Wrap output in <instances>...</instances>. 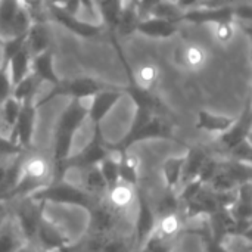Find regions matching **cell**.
Returning <instances> with one entry per match:
<instances>
[{
  "label": "cell",
  "mask_w": 252,
  "mask_h": 252,
  "mask_svg": "<svg viewBox=\"0 0 252 252\" xmlns=\"http://www.w3.org/2000/svg\"><path fill=\"white\" fill-rule=\"evenodd\" d=\"M124 87H111L96 93L89 103L87 120L93 124V127L99 126L102 120L109 114V111L118 103V100L124 96Z\"/></svg>",
  "instance_id": "13"
},
{
  "label": "cell",
  "mask_w": 252,
  "mask_h": 252,
  "mask_svg": "<svg viewBox=\"0 0 252 252\" xmlns=\"http://www.w3.org/2000/svg\"><path fill=\"white\" fill-rule=\"evenodd\" d=\"M183 162H185V157H176V158L165 159V162L161 167V176H162L165 189L176 190V188L180 185Z\"/></svg>",
  "instance_id": "29"
},
{
  "label": "cell",
  "mask_w": 252,
  "mask_h": 252,
  "mask_svg": "<svg viewBox=\"0 0 252 252\" xmlns=\"http://www.w3.org/2000/svg\"><path fill=\"white\" fill-rule=\"evenodd\" d=\"M109 148H111V151H109L108 157L97 165L108 188H111L120 182V158H121V152L115 151L112 146H109Z\"/></svg>",
  "instance_id": "30"
},
{
  "label": "cell",
  "mask_w": 252,
  "mask_h": 252,
  "mask_svg": "<svg viewBox=\"0 0 252 252\" xmlns=\"http://www.w3.org/2000/svg\"><path fill=\"white\" fill-rule=\"evenodd\" d=\"M173 1H174V0H173Z\"/></svg>",
  "instance_id": "43"
},
{
  "label": "cell",
  "mask_w": 252,
  "mask_h": 252,
  "mask_svg": "<svg viewBox=\"0 0 252 252\" xmlns=\"http://www.w3.org/2000/svg\"><path fill=\"white\" fill-rule=\"evenodd\" d=\"M52 182H55V165L52 155L27 149L21 154L16 182L4 198V202L27 198Z\"/></svg>",
  "instance_id": "1"
},
{
  "label": "cell",
  "mask_w": 252,
  "mask_h": 252,
  "mask_svg": "<svg viewBox=\"0 0 252 252\" xmlns=\"http://www.w3.org/2000/svg\"><path fill=\"white\" fill-rule=\"evenodd\" d=\"M37 109L38 108L35 106V99L24 100L21 105V111H19V115L16 118V123L12 127L10 134H9L10 140L15 142L24 151L31 149Z\"/></svg>",
  "instance_id": "9"
},
{
  "label": "cell",
  "mask_w": 252,
  "mask_h": 252,
  "mask_svg": "<svg viewBox=\"0 0 252 252\" xmlns=\"http://www.w3.org/2000/svg\"><path fill=\"white\" fill-rule=\"evenodd\" d=\"M235 35V28H233V22H223V24H217L216 25V38L226 44L229 43Z\"/></svg>",
  "instance_id": "35"
},
{
  "label": "cell",
  "mask_w": 252,
  "mask_h": 252,
  "mask_svg": "<svg viewBox=\"0 0 252 252\" xmlns=\"http://www.w3.org/2000/svg\"><path fill=\"white\" fill-rule=\"evenodd\" d=\"M109 151H111V148L105 143L102 133H100V127L96 126L93 130L92 140L75 157H69L65 161V165H63L65 173L71 168L83 170V168H89V167H96L108 157Z\"/></svg>",
  "instance_id": "7"
},
{
  "label": "cell",
  "mask_w": 252,
  "mask_h": 252,
  "mask_svg": "<svg viewBox=\"0 0 252 252\" xmlns=\"http://www.w3.org/2000/svg\"><path fill=\"white\" fill-rule=\"evenodd\" d=\"M252 16V6L247 3L226 4V6H196L185 10L180 22L186 21L195 25L201 24H223L233 22V19H241L250 22Z\"/></svg>",
  "instance_id": "3"
},
{
  "label": "cell",
  "mask_w": 252,
  "mask_h": 252,
  "mask_svg": "<svg viewBox=\"0 0 252 252\" xmlns=\"http://www.w3.org/2000/svg\"><path fill=\"white\" fill-rule=\"evenodd\" d=\"M31 59L32 55L30 53V50L27 49V46H24L19 52H16L10 61L7 62V72L12 81V86H16L21 80H24L30 71H31Z\"/></svg>",
  "instance_id": "23"
},
{
  "label": "cell",
  "mask_w": 252,
  "mask_h": 252,
  "mask_svg": "<svg viewBox=\"0 0 252 252\" xmlns=\"http://www.w3.org/2000/svg\"><path fill=\"white\" fill-rule=\"evenodd\" d=\"M27 198L41 204L53 202V204H63V205H78L86 208H90L97 201L93 196H90L86 190H83L80 186L65 179L52 182L50 185L38 189L37 192L31 193Z\"/></svg>",
  "instance_id": "4"
},
{
  "label": "cell",
  "mask_w": 252,
  "mask_h": 252,
  "mask_svg": "<svg viewBox=\"0 0 252 252\" xmlns=\"http://www.w3.org/2000/svg\"><path fill=\"white\" fill-rule=\"evenodd\" d=\"M43 208L44 204L32 201L30 198H24V202L15 210V223L27 242H34L35 232L38 227V223L43 217Z\"/></svg>",
  "instance_id": "11"
},
{
  "label": "cell",
  "mask_w": 252,
  "mask_h": 252,
  "mask_svg": "<svg viewBox=\"0 0 252 252\" xmlns=\"http://www.w3.org/2000/svg\"><path fill=\"white\" fill-rule=\"evenodd\" d=\"M0 68H1V50H0Z\"/></svg>",
  "instance_id": "41"
},
{
  "label": "cell",
  "mask_w": 252,
  "mask_h": 252,
  "mask_svg": "<svg viewBox=\"0 0 252 252\" xmlns=\"http://www.w3.org/2000/svg\"><path fill=\"white\" fill-rule=\"evenodd\" d=\"M49 7H50V16L58 24H61L68 31H71L72 34H75V35H78L81 38H94V37H99V35H102V32L105 30L103 24H94V22L81 21L80 18H77V15L68 13L61 6L49 4Z\"/></svg>",
  "instance_id": "12"
},
{
  "label": "cell",
  "mask_w": 252,
  "mask_h": 252,
  "mask_svg": "<svg viewBox=\"0 0 252 252\" xmlns=\"http://www.w3.org/2000/svg\"><path fill=\"white\" fill-rule=\"evenodd\" d=\"M25 46L32 56L52 49V32L49 25L43 21H32L25 35Z\"/></svg>",
  "instance_id": "19"
},
{
  "label": "cell",
  "mask_w": 252,
  "mask_h": 252,
  "mask_svg": "<svg viewBox=\"0 0 252 252\" xmlns=\"http://www.w3.org/2000/svg\"><path fill=\"white\" fill-rule=\"evenodd\" d=\"M21 102L16 100L13 96L7 97L1 105H0V112H1V118H3V123H4V127L7 130V133L10 134V130L12 127L15 126L16 123V118L19 115V111H21Z\"/></svg>",
  "instance_id": "32"
},
{
  "label": "cell",
  "mask_w": 252,
  "mask_h": 252,
  "mask_svg": "<svg viewBox=\"0 0 252 252\" xmlns=\"http://www.w3.org/2000/svg\"><path fill=\"white\" fill-rule=\"evenodd\" d=\"M173 136V126L165 120L164 115H154L145 126H142L134 133H127V136L115 146H112L118 152L130 151V148L134 143L149 140V139H158V137H171Z\"/></svg>",
  "instance_id": "8"
},
{
  "label": "cell",
  "mask_w": 252,
  "mask_h": 252,
  "mask_svg": "<svg viewBox=\"0 0 252 252\" xmlns=\"http://www.w3.org/2000/svg\"><path fill=\"white\" fill-rule=\"evenodd\" d=\"M137 216L133 221V251L139 250L155 229L157 216L151 201L137 190Z\"/></svg>",
  "instance_id": "10"
},
{
  "label": "cell",
  "mask_w": 252,
  "mask_h": 252,
  "mask_svg": "<svg viewBox=\"0 0 252 252\" xmlns=\"http://www.w3.org/2000/svg\"><path fill=\"white\" fill-rule=\"evenodd\" d=\"M38 87H40V83L35 80V77L32 74H28L24 80H21L16 86H13L12 96L22 103L24 100L35 99Z\"/></svg>",
  "instance_id": "31"
},
{
  "label": "cell",
  "mask_w": 252,
  "mask_h": 252,
  "mask_svg": "<svg viewBox=\"0 0 252 252\" xmlns=\"http://www.w3.org/2000/svg\"><path fill=\"white\" fill-rule=\"evenodd\" d=\"M32 244H35V247L41 252H56L65 248L71 242L58 226L46 220L43 216L38 223Z\"/></svg>",
  "instance_id": "15"
},
{
  "label": "cell",
  "mask_w": 252,
  "mask_h": 252,
  "mask_svg": "<svg viewBox=\"0 0 252 252\" xmlns=\"http://www.w3.org/2000/svg\"><path fill=\"white\" fill-rule=\"evenodd\" d=\"M251 124H252V111L251 103L248 102L245 106V111L242 112V115L239 118L235 120L233 126L224 131L223 134L217 136L216 143H219V148L224 151V154H227L230 149H233L235 146H238L239 143H242L244 140L250 139V133H251Z\"/></svg>",
  "instance_id": "14"
},
{
  "label": "cell",
  "mask_w": 252,
  "mask_h": 252,
  "mask_svg": "<svg viewBox=\"0 0 252 252\" xmlns=\"http://www.w3.org/2000/svg\"><path fill=\"white\" fill-rule=\"evenodd\" d=\"M53 59L55 58H53V50L52 49L32 56L30 74H32L40 84L41 83H49L50 86H56L61 81V78L58 77V74L55 71Z\"/></svg>",
  "instance_id": "18"
},
{
  "label": "cell",
  "mask_w": 252,
  "mask_h": 252,
  "mask_svg": "<svg viewBox=\"0 0 252 252\" xmlns=\"http://www.w3.org/2000/svg\"><path fill=\"white\" fill-rule=\"evenodd\" d=\"M0 134L9 136V133H7V130H6V127H4V123H3V118H1V112H0Z\"/></svg>",
  "instance_id": "39"
},
{
  "label": "cell",
  "mask_w": 252,
  "mask_h": 252,
  "mask_svg": "<svg viewBox=\"0 0 252 252\" xmlns=\"http://www.w3.org/2000/svg\"><path fill=\"white\" fill-rule=\"evenodd\" d=\"M12 81L6 68H0V105L12 96Z\"/></svg>",
  "instance_id": "36"
},
{
  "label": "cell",
  "mask_w": 252,
  "mask_h": 252,
  "mask_svg": "<svg viewBox=\"0 0 252 252\" xmlns=\"http://www.w3.org/2000/svg\"><path fill=\"white\" fill-rule=\"evenodd\" d=\"M87 112H89V105L86 103V100L71 99V102L59 117L55 131L53 152H52V159L55 165V182L62 180L66 174L63 165L69 157L75 133L87 120Z\"/></svg>",
  "instance_id": "2"
},
{
  "label": "cell",
  "mask_w": 252,
  "mask_h": 252,
  "mask_svg": "<svg viewBox=\"0 0 252 252\" xmlns=\"http://www.w3.org/2000/svg\"><path fill=\"white\" fill-rule=\"evenodd\" d=\"M24 238L12 219H4L0 226V252H16L21 247Z\"/></svg>",
  "instance_id": "25"
},
{
  "label": "cell",
  "mask_w": 252,
  "mask_h": 252,
  "mask_svg": "<svg viewBox=\"0 0 252 252\" xmlns=\"http://www.w3.org/2000/svg\"><path fill=\"white\" fill-rule=\"evenodd\" d=\"M179 31V22L168 21L157 16L142 18L137 25V32L149 37V38H170Z\"/></svg>",
  "instance_id": "17"
},
{
  "label": "cell",
  "mask_w": 252,
  "mask_h": 252,
  "mask_svg": "<svg viewBox=\"0 0 252 252\" xmlns=\"http://www.w3.org/2000/svg\"><path fill=\"white\" fill-rule=\"evenodd\" d=\"M114 87L109 83H105L94 77H77L71 80H61L56 86H52L50 92L41 97L40 100H35V106L40 108L46 103H49L52 99H56L59 96H66L71 99L78 100H87L92 99L96 93Z\"/></svg>",
  "instance_id": "5"
},
{
  "label": "cell",
  "mask_w": 252,
  "mask_h": 252,
  "mask_svg": "<svg viewBox=\"0 0 252 252\" xmlns=\"http://www.w3.org/2000/svg\"><path fill=\"white\" fill-rule=\"evenodd\" d=\"M176 59H177L179 65L196 71V69H201L207 63L208 55L202 47H199L196 44H190V46L179 49L176 52Z\"/></svg>",
  "instance_id": "27"
},
{
  "label": "cell",
  "mask_w": 252,
  "mask_h": 252,
  "mask_svg": "<svg viewBox=\"0 0 252 252\" xmlns=\"http://www.w3.org/2000/svg\"><path fill=\"white\" fill-rule=\"evenodd\" d=\"M0 211H1V202H0Z\"/></svg>",
  "instance_id": "42"
},
{
  "label": "cell",
  "mask_w": 252,
  "mask_h": 252,
  "mask_svg": "<svg viewBox=\"0 0 252 252\" xmlns=\"http://www.w3.org/2000/svg\"><path fill=\"white\" fill-rule=\"evenodd\" d=\"M182 15H183V10L173 0H161L154 7V10L151 12L149 16H157V18H162V19H168V21L180 22Z\"/></svg>",
  "instance_id": "33"
},
{
  "label": "cell",
  "mask_w": 252,
  "mask_h": 252,
  "mask_svg": "<svg viewBox=\"0 0 252 252\" xmlns=\"http://www.w3.org/2000/svg\"><path fill=\"white\" fill-rule=\"evenodd\" d=\"M235 120L236 118L213 114L210 111H199L198 120H196V128L211 133V134H216V136H220L233 126Z\"/></svg>",
  "instance_id": "22"
},
{
  "label": "cell",
  "mask_w": 252,
  "mask_h": 252,
  "mask_svg": "<svg viewBox=\"0 0 252 252\" xmlns=\"http://www.w3.org/2000/svg\"><path fill=\"white\" fill-rule=\"evenodd\" d=\"M123 7L124 0H97V9L102 18V24L111 31V34H114Z\"/></svg>",
  "instance_id": "28"
},
{
  "label": "cell",
  "mask_w": 252,
  "mask_h": 252,
  "mask_svg": "<svg viewBox=\"0 0 252 252\" xmlns=\"http://www.w3.org/2000/svg\"><path fill=\"white\" fill-rule=\"evenodd\" d=\"M161 0H136V7L140 15V18H146L151 15L154 7L159 3Z\"/></svg>",
  "instance_id": "37"
},
{
  "label": "cell",
  "mask_w": 252,
  "mask_h": 252,
  "mask_svg": "<svg viewBox=\"0 0 252 252\" xmlns=\"http://www.w3.org/2000/svg\"><path fill=\"white\" fill-rule=\"evenodd\" d=\"M140 15L136 7V0L130 1L128 4H124L121 15L118 18L117 27L114 30V34H118L120 37H128L133 32L137 31V25L140 22Z\"/></svg>",
  "instance_id": "26"
},
{
  "label": "cell",
  "mask_w": 252,
  "mask_h": 252,
  "mask_svg": "<svg viewBox=\"0 0 252 252\" xmlns=\"http://www.w3.org/2000/svg\"><path fill=\"white\" fill-rule=\"evenodd\" d=\"M103 199L115 211L130 216V210L137 202V188L124 182H118L108 188Z\"/></svg>",
  "instance_id": "16"
},
{
  "label": "cell",
  "mask_w": 252,
  "mask_h": 252,
  "mask_svg": "<svg viewBox=\"0 0 252 252\" xmlns=\"http://www.w3.org/2000/svg\"><path fill=\"white\" fill-rule=\"evenodd\" d=\"M31 22V13L21 0H0V41L25 35Z\"/></svg>",
  "instance_id": "6"
},
{
  "label": "cell",
  "mask_w": 252,
  "mask_h": 252,
  "mask_svg": "<svg viewBox=\"0 0 252 252\" xmlns=\"http://www.w3.org/2000/svg\"><path fill=\"white\" fill-rule=\"evenodd\" d=\"M80 7H86L93 16H96V4L94 0H80Z\"/></svg>",
  "instance_id": "38"
},
{
  "label": "cell",
  "mask_w": 252,
  "mask_h": 252,
  "mask_svg": "<svg viewBox=\"0 0 252 252\" xmlns=\"http://www.w3.org/2000/svg\"><path fill=\"white\" fill-rule=\"evenodd\" d=\"M140 167V158L136 154L130 151L123 152L120 158V182L137 186L139 180L142 179Z\"/></svg>",
  "instance_id": "24"
},
{
  "label": "cell",
  "mask_w": 252,
  "mask_h": 252,
  "mask_svg": "<svg viewBox=\"0 0 252 252\" xmlns=\"http://www.w3.org/2000/svg\"><path fill=\"white\" fill-rule=\"evenodd\" d=\"M21 152H24V149H21L15 142H12L9 136L0 134V164L19 155Z\"/></svg>",
  "instance_id": "34"
},
{
  "label": "cell",
  "mask_w": 252,
  "mask_h": 252,
  "mask_svg": "<svg viewBox=\"0 0 252 252\" xmlns=\"http://www.w3.org/2000/svg\"><path fill=\"white\" fill-rule=\"evenodd\" d=\"M66 0H49V4H53V6H63Z\"/></svg>",
  "instance_id": "40"
},
{
  "label": "cell",
  "mask_w": 252,
  "mask_h": 252,
  "mask_svg": "<svg viewBox=\"0 0 252 252\" xmlns=\"http://www.w3.org/2000/svg\"><path fill=\"white\" fill-rule=\"evenodd\" d=\"M80 171V183L78 186L86 190L90 196H93L94 199H100L105 196L106 190H108V185L99 170V167H89V168H83L78 170Z\"/></svg>",
  "instance_id": "21"
},
{
  "label": "cell",
  "mask_w": 252,
  "mask_h": 252,
  "mask_svg": "<svg viewBox=\"0 0 252 252\" xmlns=\"http://www.w3.org/2000/svg\"><path fill=\"white\" fill-rule=\"evenodd\" d=\"M210 155L207 154V151L204 148H190L188 155L185 157V162H183V170H182V177H180V185L179 186H185L188 183H192L198 179L201 168L204 165V162L207 161Z\"/></svg>",
  "instance_id": "20"
}]
</instances>
